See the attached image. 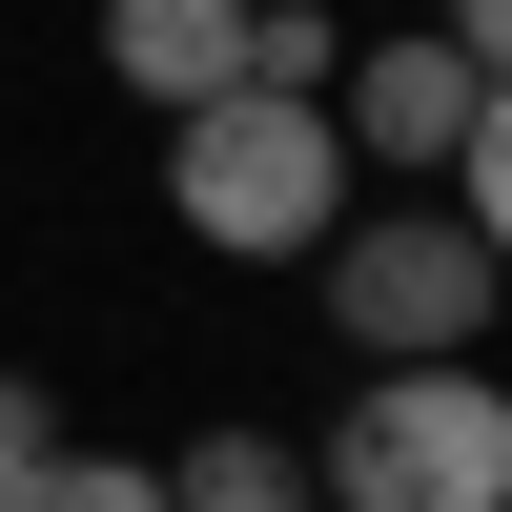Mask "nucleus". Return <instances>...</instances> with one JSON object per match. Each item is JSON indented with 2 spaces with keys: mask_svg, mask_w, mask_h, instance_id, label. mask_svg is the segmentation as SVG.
<instances>
[{
  "mask_svg": "<svg viewBox=\"0 0 512 512\" xmlns=\"http://www.w3.org/2000/svg\"><path fill=\"white\" fill-rule=\"evenodd\" d=\"M308 512H512V390L472 349L349 369V410L308 431Z\"/></svg>",
  "mask_w": 512,
  "mask_h": 512,
  "instance_id": "nucleus-2",
  "label": "nucleus"
},
{
  "mask_svg": "<svg viewBox=\"0 0 512 512\" xmlns=\"http://www.w3.org/2000/svg\"><path fill=\"white\" fill-rule=\"evenodd\" d=\"M144 472H164V512H308V451L246 431V410H226V431H185V451H144Z\"/></svg>",
  "mask_w": 512,
  "mask_h": 512,
  "instance_id": "nucleus-6",
  "label": "nucleus"
},
{
  "mask_svg": "<svg viewBox=\"0 0 512 512\" xmlns=\"http://www.w3.org/2000/svg\"><path fill=\"white\" fill-rule=\"evenodd\" d=\"M0 512H164V472H144V451H41Z\"/></svg>",
  "mask_w": 512,
  "mask_h": 512,
  "instance_id": "nucleus-8",
  "label": "nucleus"
},
{
  "mask_svg": "<svg viewBox=\"0 0 512 512\" xmlns=\"http://www.w3.org/2000/svg\"><path fill=\"white\" fill-rule=\"evenodd\" d=\"M164 205H185V246H226V267H308L328 205H349V144H328V103H287V82H226V103L164 123Z\"/></svg>",
  "mask_w": 512,
  "mask_h": 512,
  "instance_id": "nucleus-3",
  "label": "nucleus"
},
{
  "mask_svg": "<svg viewBox=\"0 0 512 512\" xmlns=\"http://www.w3.org/2000/svg\"><path fill=\"white\" fill-rule=\"evenodd\" d=\"M328 144H349V185H451L472 226H512V123H492V62L431 21H349V62H328Z\"/></svg>",
  "mask_w": 512,
  "mask_h": 512,
  "instance_id": "nucleus-4",
  "label": "nucleus"
},
{
  "mask_svg": "<svg viewBox=\"0 0 512 512\" xmlns=\"http://www.w3.org/2000/svg\"><path fill=\"white\" fill-rule=\"evenodd\" d=\"M431 41H472V62L512 82V0H431Z\"/></svg>",
  "mask_w": 512,
  "mask_h": 512,
  "instance_id": "nucleus-10",
  "label": "nucleus"
},
{
  "mask_svg": "<svg viewBox=\"0 0 512 512\" xmlns=\"http://www.w3.org/2000/svg\"><path fill=\"white\" fill-rule=\"evenodd\" d=\"M328 62H349V21H328V0H246V82L328 103Z\"/></svg>",
  "mask_w": 512,
  "mask_h": 512,
  "instance_id": "nucleus-7",
  "label": "nucleus"
},
{
  "mask_svg": "<svg viewBox=\"0 0 512 512\" xmlns=\"http://www.w3.org/2000/svg\"><path fill=\"white\" fill-rule=\"evenodd\" d=\"M41 451H62V390H41V369H0V492H21Z\"/></svg>",
  "mask_w": 512,
  "mask_h": 512,
  "instance_id": "nucleus-9",
  "label": "nucleus"
},
{
  "mask_svg": "<svg viewBox=\"0 0 512 512\" xmlns=\"http://www.w3.org/2000/svg\"><path fill=\"white\" fill-rule=\"evenodd\" d=\"M308 308H328V349L349 369H410V349H492V308H512V226H472L451 185H390V205H328V246H308Z\"/></svg>",
  "mask_w": 512,
  "mask_h": 512,
  "instance_id": "nucleus-1",
  "label": "nucleus"
},
{
  "mask_svg": "<svg viewBox=\"0 0 512 512\" xmlns=\"http://www.w3.org/2000/svg\"><path fill=\"white\" fill-rule=\"evenodd\" d=\"M103 82L164 103V123L226 103V82H246V0H103Z\"/></svg>",
  "mask_w": 512,
  "mask_h": 512,
  "instance_id": "nucleus-5",
  "label": "nucleus"
}]
</instances>
